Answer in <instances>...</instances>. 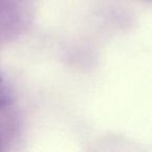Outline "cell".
<instances>
[{"mask_svg":"<svg viewBox=\"0 0 152 152\" xmlns=\"http://www.w3.org/2000/svg\"><path fill=\"white\" fill-rule=\"evenodd\" d=\"M2 86V78H1V76H0V88Z\"/></svg>","mask_w":152,"mask_h":152,"instance_id":"6da1fadb","label":"cell"}]
</instances>
